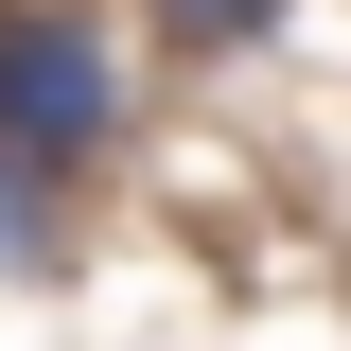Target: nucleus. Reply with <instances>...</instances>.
Instances as JSON below:
<instances>
[{"mask_svg":"<svg viewBox=\"0 0 351 351\" xmlns=\"http://www.w3.org/2000/svg\"><path fill=\"white\" fill-rule=\"evenodd\" d=\"M281 18H299V0H141V36H158V53H193V71H228V53H263Z\"/></svg>","mask_w":351,"mask_h":351,"instance_id":"3","label":"nucleus"},{"mask_svg":"<svg viewBox=\"0 0 351 351\" xmlns=\"http://www.w3.org/2000/svg\"><path fill=\"white\" fill-rule=\"evenodd\" d=\"M53 263H71V176L0 158V281H53Z\"/></svg>","mask_w":351,"mask_h":351,"instance_id":"2","label":"nucleus"},{"mask_svg":"<svg viewBox=\"0 0 351 351\" xmlns=\"http://www.w3.org/2000/svg\"><path fill=\"white\" fill-rule=\"evenodd\" d=\"M106 141H123V53L88 36L71 0H0V158L88 176Z\"/></svg>","mask_w":351,"mask_h":351,"instance_id":"1","label":"nucleus"}]
</instances>
